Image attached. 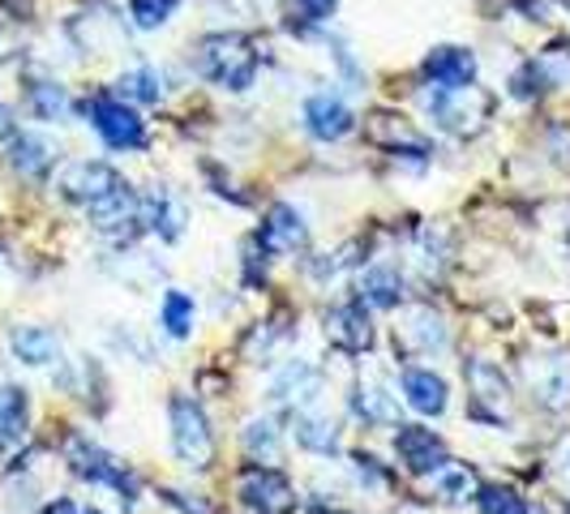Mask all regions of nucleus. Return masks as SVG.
<instances>
[{
	"instance_id": "nucleus-28",
	"label": "nucleus",
	"mask_w": 570,
	"mask_h": 514,
	"mask_svg": "<svg viewBox=\"0 0 570 514\" xmlns=\"http://www.w3.org/2000/svg\"><path fill=\"white\" fill-rule=\"evenodd\" d=\"M296 442L314 455H335L340 451V433L326 416H296Z\"/></svg>"
},
{
	"instance_id": "nucleus-34",
	"label": "nucleus",
	"mask_w": 570,
	"mask_h": 514,
	"mask_svg": "<svg viewBox=\"0 0 570 514\" xmlns=\"http://www.w3.org/2000/svg\"><path fill=\"white\" fill-rule=\"evenodd\" d=\"M481 511L485 514H528V502L511 488H481Z\"/></svg>"
},
{
	"instance_id": "nucleus-5",
	"label": "nucleus",
	"mask_w": 570,
	"mask_h": 514,
	"mask_svg": "<svg viewBox=\"0 0 570 514\" xmlns=\"http://www.w3.org/2000/svg\"><path fill=\"white\" fill-rule=\"evenodd\" d=\"M236 493H240V502L249 506L254 514H292L296 511V493L287 485L284 472H275V467H245L240 476H236Z\"/></svg>"
},
{
	"instance_id": "nucleus-3",
	"label": "nucleus",
	"mask_w": 570,
	"mask_h": 514,
	"mask_svg": "<svg viewBox=\"0 0 570 514\" xmlns=\"http://www.w3.org/2000/svg\"><path fill=\"white\" fill-rule=\"evenodd\" d=\"M171 451L185 467H198V472H206L210 458H215L210 421H206L202 403L189 399V395H171Z\"/></svg>"
},
{
	"instance_id": "nucleus-42",
	"label": "nucleus",
	"mask_w": 570,
	"mask_h": 514,
	"mask_svg": "<svg viewBox=\"0 0 570 514\" xmlns=\"http://www.w3.org/2000/svg\"><path fill=\"white\" fill-rule=\"evenodd\" d=\"M82 514H95V511H82Z\"/></svg>"
},
{
	"instance_id": "nucleus-36",
	"label": "nucleus",
	"mask_w": 570,
	"mask_h": 514,
	"mask_svg": "<svg viewBox=\"0 0 570 514\" xmlns=\"http://www.w3.org/2000/svg\"><path fill=\"white\" fill-rule=\"evenodd\" d=\"M164 502L176 506V511H185V514H215L206 502H189V497H185V493H176V488H164Z\"/></svg>"
},
{
	"instance_id": "nucleus-38",
	"label": "nucleus",
	"mask_w": 570,
	"mask_h": 514,
	"mask_svg": "<svg viewBox=\"0 0 570 514\" xmlns=\"http://www.w3.org/2000/svg\"><path fill=\"white\" fill-rule=\"evenodd\" d=\"M562 472H567L570 481V437H562Z\"/></svg>"
},
{
	"instance_id": "nucleus-29",
	"label": "nucleus",
	"mask_w": 570,
	"mask_h": 514,
	"mask_svg": "<svg viewBox=\"0 0 570 514\" xmlns=\"http://www.w3.org/2000/svg\"><path fill=\"white\" fill-rule=\"evenodd\" d=\"M433 488L446 497V502H468L476 493V472L468 463H442L433 472Z\"/></svg>"
},
{
	"instance_id": "nucleus-24",
	"label": "nucleus",
	"mask_w": 570,
	"mask_h": 514,
	"mask_svg": "<svg viewBox=\"0 0 570 514\" xmlns=\"http://www.w3.org/2000/svg\"><path fill=\"white\" fill-rule=\"evenodd\" d=\"M352 407H356V416L365 421V425H395L400 421V403L395 395L386 391V386H356V395H352Z\"/></svg>"
},
{
	"instance_id": "nucleus-7",
	"label": "nucleus",
	"mask_w": 570,
	"mask_h": 514,
	"mask_svg": "<svg viewBox=\"0 0 570 514\" xmlns=\"http://www.w3.org/2000/svg\"><path fill=\"white\" fill-rule=\"evenodd\" d=\"M254 245L262 249V254H275V257L301 254V249L309 245V228H305V215H301L296 206H287V201H275V206L266 210L262 228H257Z\"/></svg>"
},
{
	"instance_id": "nucleus-33",
	"label": "nucleus",
	"mask_w": 570,
	"mask_h": 514,
	"mask_svg": "<svg viewBox=\"0 0 570 514\" xmlns=\"http://www.w3.org/2000/svg\"><path fill=\"white\" fill-rule=\"evenodd\" d=\"M180 0H129V18L138 30H159L176 13Z\"/></svg>"
},
{
	"instance_id": "nucleus-22",
	"label": "nucleus",
	"mask_w": 570,
	"mask_h": 514,
	"mask_svg": "<svg viewBox=\"0 0 570 514\" xmlns=\"http://www.w3.org/2000/svg\"><path fill=\"white\" fill-rule=\"evenodd\" d=\"M317 391H322V373L309 369L305 360H296V365L279 369V377L271 382V395H275L279 403H314Z\"/></svg>"
},
{
	"instance_id": "nucleus-1",
	"label": "nucleus",
	"mask_w": 570,
	"mask_h": 514,
	"mask_svg": "<svg viewBox=\"0 0 570 514\" xmlns=\"http://www.w3.org/2000/svg\"><path fill=\"white\" fill-rule=\"evenodd\" d=\"M257 65H262V57H257L249 34L219 30V34L198 39V73L224 90H249L257 78Z\"/></svg>"
},
{
	"instance_id": "nucleus-31",
	"label": "nucleus",
	"mask_w": 570,
	"mask_h": 514,
	"mask_svg": "<svg viewBox=\"0 0 570 514\" xmlns=\"http://www.w3.org/2000/svg\"><path fill=\"white\" fill-rule=\"evenodd\" d=\"M30 112L39 120H60L69 112V95L60 82H35L30 86Z\"/></svg>"
},
{
	"instance_id": "nucleus-26",
	"label": "nucleus",
	"mask_w": 570,
	"mask_h": 514,
	"mask_svg": "<svg viewBox=\"0 0 570 514\" xmlns=\"http://www.w3.org/2000/svg\"><path fill=\"white\" fill-rule=\"evenodd\" d=\"M194 296H185V291H176L171 287L168 296H164V305H159V326L168 330L171 339H189V330H194Z\"/></svg>"
},
{
	"instance_id": "nucleus-39",
	"label": "nucleus",
	"mask_w": 570,
	"mask_h": 514,
	"mask_svg": "<svg viewBox=\"0 0 570 514\" xmlns=\"http://www.w3.org/2000/svg\"><path fill=\"white\" fill-rule=\"evenodd\" d=\"M0 134H9V108L0 103Z\"/></svg>"
},
{
	"instance_id": "nucleus-40",
	"label": "nucleus",
	"mask_w": 570,
	"mask_h": 514,
	"mask_svg": "<svg viewBox=\"0 0 570 514\" xmlns=\"http://www.w3.org/2000/svg\"><path fill=\"white\" fill-rule=\"evenodd\" d=\"M314 514H343V511H314Z\"/></svg>"
},
{
	"instance_id": "nucleus-25",
	"label": "nucleus",
	"mask_w": 570,
	"mask_h": 514,
	"mask_svg": "<svg viewBox=\"0 0 570 514\" xmlns=\"http://www.w3.org/2000/svg\"><path fill=\"white\" fill-rule=\"evenodd\" d=\"M532 78L541 82V90H567L570 86V43H549L541 57L528 60Z\"/></svg>"
},
{
	"instance_id": "nucleus-23",
	"label": "nucleus",
	"mask_w": 570,
	"mask_h": 514,
	"mask_svg": "<svg viewBox=\"0 0 570 514\" xmlns=\"http://www.w3.org/2000/svg\"><path fill=\"white\" fill-rule=\"evenodd\" d=\"M86 215H90V224L99 231H116L125 228V224H138V194L125 185V189H116L112 198L86 206Z\"/></svg>"
},
{
	"instance_id": "nucleus-16",
	"label": "nucleus",
	"mask_w": 570,
	"mask_h": 514,
	"mask_svg": "<svg viewBox=\"0 0 570 514\" xmlns=\"http://www.w3.org/2000/svg\"><path fill=\"white\" fill-rule=\"evenodd\" d=\"M365 134H370V142L395 150V159H400V155H429L425 138L395 112H373L370 120H365Z\"/></svg>"
},
{
	"instance_id": "nucleus-13",
	"label": "nucleus",
	"mask_w": 570,
	"mask_h": 514,
	"mask_svg": "<svg viewBox=\"0 0 570 514\" xmlns=\"http://www.w3.org/2000/svg\"><path fill=\"white\" fill-rule=\"evenodd\" d=\"M305 129L314 134L317 142H340L356 129V116H352V108L343 103L340 95L322 90L314 99H305Z\"/></svg>"
},
{
	"instance_id": "nucleus-37",
	"label": "nucleus",
	"mask_w": 570,
	"mask_h": 514,
	"mask_svg": "<svg viewBox=\"0 0 570 514\" xmlns=\"http://www.w3.org/2000/svg\"><path fill=\"white\" fill-rule=\"evenodd\" d=\"M43 514H82V511H78V506L69 502V497H60V502H52V506H48Z\"/></svg>"
},
{
	"instance_id": "nucleus-30",
	"label": "nucleus",
	"mask_w": 570,
	"mask_h": 514,
	"mask_svg": "<svg viewBox=\"0 0 570 514\" xmlns=\"http://www.w3.org/2000/svg\"><path fill=\"white\" fill-rule=\"evenodd\" d=\"M407 339L416 343V352H425L429 356V352H442L451 335H446V322L433 314V309H416L412 322H407Z\"/></svg>"
},
{
	"instance_id": "nucleus-19",
	"label": "nucleus",
	"mask_w": 570,
	"mask_h": 514,
	"mask_svg": "<svg viewBox=\"0 0 570 514\" xmlns=\"http://www.w3.org/2000/svg\"><path fill=\"white\" fill-rule=\"evenodd\" d=\"M9 164H13V171H22L27 180H39L57 164V146L48 142V138H39V134H13L9 138Z\"/></svg>"
},
{
	"instance_id": "nucleus-27",
	"label": "nucleus",
	"mask_w": 570,
	"mask_h": 514,
	"mask_svg": "<svg viewBox=\"0 0 570 514\" xmlns=\"http://www.w3.org/2000/svg\"><path fill=\"white\" fill-rule=\"evenodd\" d=\"M120 95L134 99V103H159V99L168 95V86H164V73H159V69L138 65V69H129V73L120 78Z\"/></svg>"
},
{
	"instance_id": "nucleus-4",
	"label": "nucleus",
	"mask_w": 570,
	"mask_h": 514,
	"mask_svg": "<svg viewBox=\"0 0 570 514\" xmlns=\"http://www.w3.org/2000/svg\"><path fill=\"white\" fill-rule=\"evenodd\" d=\"M86 120H90V129L104 138V142L112 146V150H146V120L125 99H116L108 90H99V95H90L86 99Z\"/></svg>"
},
{
	"instance_id": "nucleus-14",
	"label": "nucleus",
	"mask_w": 570,
	"mask_h": 514,
	"mask_svg": "<svg viewBox=\"0 0 570 514\" xmlns=\"http://www.w3.org/2000/svg\"><path fill=\"white\" fill-rule=\"evenodd\" d=\"M528 382H532V395L544 403V407H567L570 403V356H537L528 365Z\"/></svg>"
},
{
	"instance_id": "nucleus-2",
	"label": "nucleus",
	"mask_w": 570,
	"mask_h": 514,
	"mask_svg": "<svg viewBox=\"0 0 570 514\" xmlns=\"http://www.w3.org/2000/svg\"><path fill=\"white\" fill-rule=\"evenodd\" d=\"M493 108H498V99H493V90H485V86L433 90L425 99L429 120L442 134H451V138H476L489 120H493Z\"/></svg>"
},
{
	"instance_id": "nucleus-35",
	"label": "nucleus",
	"mask_w": 570,
	"mask_h": 514,
	"mask_svg": "<svg viewBox=\"0 0 570 514\" xmlns=\"http://www.w3.org/2000/svg\"><path fill=\"white\" fill-rule=\"evenodd\" d=\"M296 9H301V18H309V22H326V18L340 9V0H296Z\"/></svg>"
},
{
	"instance_id": "nucleus-12",
	"label": "nucleus",
	"mask_w": 570,
	"mask_h": 514,
	"mask_svg": "<svg viewBox=\"0 0 570 514\" xmlns=\"http://www.w3.org/2000/svg\"><path fill=\"white\" fill-rule=\"evenodd\" d=\"M185 201L176 198L171 189L164 185H155L146 198H138V224L146 231H155L159 240H180V231H185Z\"/></svg>"
},
{
	"instance_id": "nucleus-9",
	"label": "nucleus",
	"mask_w": 570,
	"mask_h": 514,
	"mask_svg": "<svg viewBox=\"0 0 570 514\" xmlns=\"http://www.w3.org/2000/svg\"><path fill=\"white\" fill-rule=\"evenodd\" d=\"M468 391H472V416H481V421H502L511 412V386H507L502 369L489 360L468 365Z\"/></svg>"
},
{
	"instance_id": "nucleus-20",
	"label": "nucleus",
	"mask_w": 570,
	"mask_h": 514,
	"mask_svg": "<svg viewBox=\"0 0 570 514\" xmlns=\"http://www.w3.org/2000/svg\"><path fill=\"white\" fill-rule=\"evenodd\" d=\"M356 287H361L356 305H370V309H395L403 300V275L395 266H370Z\"/></svg>"
},
{
	"instance_id": "nucleus-41",
	"label": "nucleus",
	"mask_w": 570,
	"mask_h": 514,
	"mask_svg": "<svg viewBox=\"0 0 570 514\" xmlns=\"http://www.w3.org/2000/svg\"><path fill=\"white\" fill-rule=\"evenodd\" d=\"M0 57H4V39H0Z\"/></svg>"
},
{
	"instance_id": "nucleus-11",
	"label": "nucleus",
	"mask_w": 570,
	"mask_h": 514,
	"mask_svg": "<svg viewBox=\"0 0 570 514\" xmlns=\"http://www.w3.org/2000/svg\"><path fill=\"white\" fill-rule=\"evenodd\" d=\"M425 78L433 82V90H459V86L476 82V52L472 48H455V43H442L425 57Z\"/></svg>"
},
{
	"instance_id": "nucleus-8",
	"label": "nucleus",
	"mask_w": 570,
	"mask_h": 514,
	"mask_svg": "<svg viewBox=\"0 0 570 514\" xmlns=\"http://www.w3.org/2000/svg\"><path fill=\"white\" fill-rule=\"evenodd\" d=\"M69 467L90 481V485H108L116 493H125V502H134V476L125 472V463H116L112 455H104L99 446H90L86 437H69Z\"/></svg>"
},
{
	"instance_id": "nucleus-18",
	"label": "nucleus",
	"mask_w": 570,
	"mask_h": 514,
	"mask_svg": "<svg viewBox=\"0 0 570 514\" xmlns=\"http://www.w3.org/2000/svg\"><path fill=\"white\" fill-rule=\"evenodd\" d=\"M9 352H13L22 365H30V369H48V365L60 360V339L48 326H18V330L9 335Z\"/></svg>"
},
{
	"instance_id": "nucleus-6",
	"label": "nucleus",
	"mask_w": 570,
	"mask_h": 514,
	"mask_svg": "<svg viewBox=\"0 0 570 514\" xmlns=\"http://www.w3.org/2000/svg\"><path fill=\"white\" fill-rule=\"evenodd\" d=\"M116 189H125V176L112 164H99V159H78V164L60 171V194L69 201H82V206L112 198Z\"/></svg>"
},
{
	"instance_id": "nucleus-21",
	"label": "nucleus",
	"mask_w": 570,
	"mask_h": 514,
	"mask_svg": "<svg viewBox=\"0 0 570 514\" xmlns=\"http://www.w3.org/2000/svg\"><path fill=\"white\" fill-rule=\"evenodd\" d=\"M30 425V399L22 386H0V451L18 446Z\"/></svg>"
},
{
	"instance_id": "nucleus-32",
	"label": "nucleus",
	"mask_w": 570,
	"mask_h": 514,
	"mask_svg": "<svg viewBox=\"0 0 570 514\" xmlns=\"http://www.w3.org/2000/svg\"><path fill=\"white\" fill-rule=\"evenodd\" d=\"M245 451L254 458H275L279 455V428L271 425L266 416H254V421L245 425Z\"/></svg>"
},
{
	"instance_id": "nucleus-17",
	"label": "nucleus",
	"mask_w": 570,
	"mask_h": 514,
	"mask_svg": "<svg viewBox=\"0 0 570 514\" xmlns=\"http://www.w3.org/2000/svg\"><path fill=\"white\" fill-rule=\"evenodd\" d=\"M400 386H403V403L412 412H421V416H442L446 403H451L446 399V382L433 369H407Z\"/></svg>"
},
{
	"instance_id": "nucleus-10",
	"label": "nucleus",
	"mask_w": 570,
	"mask_h": 514,
	"mask_svg": "<svg viewBox=\"0 0 570 514\" xmlns=\"http://www.w3.org/2000/svg\"><path fill=\"white\" fill-rule=\"evenodd\" d=\"M395 455H400V463L412 476H433L442 463H451L446 458V442L433 428H421V425H400V433H395Z\"/></svg>"
},
{
	"instance_id": "nucleus-15",
	"label": "nucleus",
	"mask_w": 570,
	"mask_h": 514,
	"mask_svg": "<svg viewBox=\"0 0 570 514\" xmlns=\"http://www.w3.org/2000/svg\"><path fill=\"white\" fill-rule=\"evenodd\" d=\"M326 339L335 343L340 352H370L373 347V326H370V314H365V305H340V309H331L326 314Z\"/></svg>"
}]
</instances>
